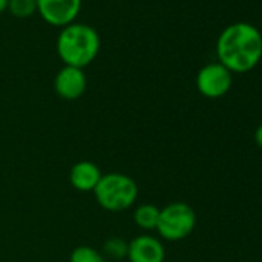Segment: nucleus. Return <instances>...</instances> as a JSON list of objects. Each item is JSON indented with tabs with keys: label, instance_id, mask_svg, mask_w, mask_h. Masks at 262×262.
<instances>
[{
	"label": "nucleus",
	"instance_id": "5",
	"mask_svg": "<svg viewBox=\"0 0 262 262\" xmlns=\"http://www.w3.org/2000/svg\"><path fill=\"white\" fill-rule=\"evenodd\" d=\"M233 85V74L219 62L202 67L196 76L198 91L208 99H219L225 96Z\"/></svg>",
	"mask_w": 262,
	"mask_h": 262
},
{
	"label": "nucleus",
	"instance_id": "13",
	"mask_svg": "<svg viewBox=\"0 0 262 262\" xmlns=\"http://www.w3.org/2000/svg\"><path fill=\"white\" fill-rule=\"evenodd\" d=\"M126 248H128V242H125L120 237H111L105 242L103 245V251L108 257L113 259H122L126 256Z\"/></svg>",
	"mask_w": 262,
	"mask_h": 262
},
{
	"label": "nucleus",
	"instance_id": "1",
	"mask_svg": "<svg viewBox=\"0 0 262 262\" xmlns=\"http://www.w3.org/2000/svg\"><path fill=\"white\" fill-rule=\"evenodd\" d=\"M216 54L219 63L231 74L248 73L262 59V34L251 24H231L219 34Z\"/></svg>",
	"mask_w": 262,
	"mask_h": 262
},
{
	"label": "nucleus",
	"instance_id": "9",
	"mask_svg": "<svg viewBox=\"0 0 262 262\" xmlns=\"http://www.w3.org/2000/svg\"><path fill=\"white\" fill-rule=\"evenodd\" d=\"M100 168L91 161H80L71 167L70 184L82 193H93L102 178Z\"/></svg>",
	"mask_w": 262,
	"mask_h": 262
},
{
	"label": "nucleus",
	"instance_id": "3",
	"mask_svg": "<svg viewBox=\"0 0 262 262\" xmlns=\"http://www.w3.org/2000/svg\"><path fill=\"white\" fill-rule=\"evenodd\" d=\"M94 198L97 204L113 213H119L131 208L136 204L139 187L133 178L123 173L102 174L97 187L94 188Z\"/></svg>",
	"mask_w": 262,
	"mask_h": 262
},
{
	"label": "nucleus",
	"instance_id": "2",
	"mask_svg": "<svg viewBox=\"0 0 262 262\" xmlns=\"http://www.w3.org/2000/svg\"><path fill=\"white\" fill-rule=\"evenodd\" d=\"M56 50L65 65L83 70L97 57L100 51V36L86 24L73 22L62 28Z\"/></svg>",
	"mask_w": 262,
	"mask_h": 262
},
{
	"label": "nucleus",
	"instance_id": "8",
	"mask_svg": "<svg viewBox=\"0 0 262 262\" xmlns=\"http://www.w3.org/2000/svg\"><path fill=\"white\" fill-rule=\"evenodd\" d=\"M126 257L129 262H164L165 247L159 237L141 234L128 242Z\"/></svg>",
	"mask_w": 262,
	"mask_h": 262
},
{
	"label": "nucleus",
	"instance_id": "7",
	"mask_svg": "<svg viewBox=\"0 0 262 262\" xmlns=\"http://www.w3.org/2000/svg\"><path fill=\"white\" fill-rule=\"evenodd\" d=\"M86 76L82 68L65 65L54 77V90L63 100H77L86 91Z\"/></svg>",
	"mask_w": 262,
	"mask_h": 262
},
{
	"label": "nucleus",
	"instance_id": "14",
	"mask_svg": "<svg viewBox=\"0 0 262 262\" xmlns=\"http://www.w3.org/2000/svg\"><path fill=\"white\" fill-rule=\"evenodd\" d=\"M254 142L262 150V123L254 129Z\"/></svg>",
	"mask_w": 262,
	"mask_h": 262
},
{
	"label": "nucleus",
	"instance_id": "12",
	"mask_svg": "<svg viewBox=\"0 0 262 262\" xmlns=\"http://www.w3.org/2000/svg\"><path fill=\"white\" fill-rule=\"evenodd\" d=\"M70 262H106V260L99 250L90 245H79L71 251Z\"/></svg>",
	"mask_w": 262,
	"mask_h": 262
},
{
	"label": "nucleus",
	"instance_id": "6",
	"mask_svg": "<svg viewBox=\"0 0 262 262\" xmlns=\"http://www.w3.org/2000/svg\"><path fill=\"white\" fill-rule=\"evenodd\" d=\"M37 13L53 27H67L73 24L82 8V0H36Z\"/></svg>",
	"mask_w": 262,
	"mask_h": 262
},
{
	"label": "nucleus",
	"instance_id": "4",
	"mask_svg": "<svg viewBox=\"0 0 262 262\" xmlns=\"http://www.w3.org/2000/svg\"><path fill=\"white\" fill-rule=\"evenodd\" d=\"M196 213L185 202H173L161 208L156 231L170 242H178L188 237L196 227Z\"/></svg>",
	"mask_w": 262,
	"mask_h": 262
},
{
	"label": "nucleus",
	"instance_id": "11",
	"mask_svg": "<svg viewBox=\"0 0 262 262\" xmlns=\"http://www.w3.org/2000/svg\"><path fill=\"white\" fill-rule=\"evenodd\" d=\"M7 11L17 19H28L37 13L36 0H8Z\"/></svg>",
	"mask_w": 262,
	"mask_h": 262
},
{
	"label": "nucleus",
	"instance_id": "10",
	"mask_svg": "<svg viewBox=\"0 0 262 262\" xmlns=\"http://www.w3.org/2000/svg\"><path fill=\"white\" fill-rule=\"evenodd\" d=\"M159 214H161L159 207H156L153 204H142L135 210L133 219H135V224L139 228L147 230V231H153L158 227Z\"/></svg>",
	"mask_w": 262,
	"mask_h": 262
},
{
	"label": "nucleus",
	"instance_id": "15",
	"mask_svg": "<svg viewBox=\"0 0 262 262\" xmlns=\"http://www.w3.org/2000/svg\"><path fill=\"white\" fill-rule=\"evenodd\" d=\"M8 8V0H0V14L5 13Z\"/></svg>",
	"mask_w": 262,
	"mask_h": 262
}]
</instances>
